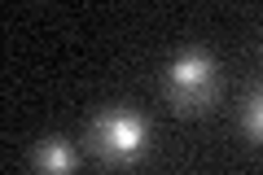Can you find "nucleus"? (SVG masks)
<instances>
[{
	"instance_id": "obj_1",
	"label": "nucleus",
	"mask_w": 263,
	"mask_h": 175,
	"mask_svg": "<svg viewBox=\"0 0 263 175\" xmlns=\"http://www.w3.org/2000/svg\"><path fill=\"white\" fill-rule=\"evenodd\" d=\"M84 145L105 166H136L154 149V127L136 105H101L84 123Z\"/></svg>"
},
{
	"instance_id": "obj_2",
	"label": "nucleus",
	"mask_w": 263,
	"mask_h": 175,
	"mask_svg": "<svg viewBox=\"0 0 263 175\" xmlns=\"http://www.w3.org/2000/svg\"><path fill=\"white\" fill-rule=\"evenodd\" d=\"M219 92H224L219 62L197 44L180 48L167 62V70H162V101L180 119H202V114H211L219 105Z\"/></svg>"
},
{
	"instance_id": "obj_4",
	"label": "nucleus",
	"mask_w": 263,
	"mask_h": 175,
	"mask_svg": "<svg viewBox=\"0 0 263 175\" xmlns=\"http://www.w3.org/2000/svg\"><path fill=\"white\" fill-rule=\"evenodd\" d=\"M241 131L250 145H263V88H250L241 96Z\"/></svg>"
},
{
	"instance_id": "obj_3",
	"label": "nucleus",
	"mask_w": 263,
	"mask_h": 175,
	"mask_svg": "<svg viewBox=\"0 0 263 175\" xmlns=\"http://www.w3.org/2000/svg\"><path fill=\"white\" fill-rule=\"evenodd\" d=\"M31 171L35 175H75L79 171V149L66 136H40L31 145Z\"/></svg>"
}]
</instances>
